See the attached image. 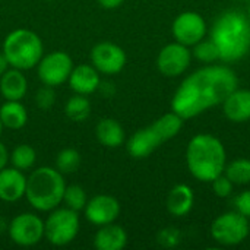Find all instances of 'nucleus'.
Listing matches in <instances>:
<instances>
[{"instance_id": "1", "label": "nucleus", "mask_w": 250, "mask_h": 250, "mask_svg": "<svg viewBox=\"0 0 250 250\" xmlns=\"http://www.w3.org/2000/svg\"><path fill=\"white\" fill-rule=\"evenodd\" d=\"M239 79L227 66H207L189 75L177 88L171 110L183 120L199 116L211 107L223 104L237 89Z\"/></svg>"}, {"instance_id": "2", "label": "nucleus", "mask_w": 250, "mask_h": 250, "mask_svg": "<svg viewBox=\"0 0 250 250\" xmlns=\"http://www.w3.org/2000/svg\"><path fill=\"white\" fill-rule=\"evenodd\" d=\"M211 40L220 51V60L234 63L250 51V21L243 12L221 13L211 29Z\"/></svg>"}, {"instance_id": "3", "label": "nucleus", "mask_w": 250, "mask_h": 250, "mask_svg": "<svg viewBox=\"0 0 250 250\" xmlns=\"http://www.w3.org/2000/svg\"><path fill=\"white\" fill-rule=\"evenodd\" d=\"M226 149L223 142L208 133L193 136L188 145L186 163L190 174L199 182L211 183L226 168Z\"/></svg>"}, {"instance_id": "4", "label": "nucleus", "mask_w": 250, "mask_h": 250, "mask_svg": "<svg viewBox=\"0 0 250 250\" xmlns=\"http://www.w3.org/2000/svg\"><path fill=\"white\" fill-rule=\"evenodd\" d=\"M64 189L63 174L56 167H40L26 177L25 198L34 209L50 212L63 202Z\"/></svg>"}, {"instance_id": "5", "label": "nucleus", "mask_w": 250, "mask_h": 250, "mask_svg": "<svg viewBox=\"0 0 250 250\" xmlns=\"http://www.w3.org/2000/svg\"><path fill=\"white\" fill-rule=\"evenodd\" d=\"M183 119L173 113H167L155 120L151 126L136 130L127 141V152L136 160L149 157L161 144L173 139L182 129Z\"/></svg>"}, {"instance_id": "6", "label": "nucleus", "mask_w": 250, "mask_h": 250, "mask_svg": "<svg viewBox=\"0 0 250 250\" xmlns=\"http://www.w3.org/2000/svg\"><path fill=\"white\" fill-rule=\"evenodd\" d=\"M3 54L10 67L29 70L38 64L42 57V41L31 29L16 28L9 32L3 41Z\"/></svg>"}, {"instance_id": "7", "label": "nucleus", "mask_w": 250, "mask_h": 250, "mask_svg": "<svg viewBox=\"0 0 250 250\" xmlns=\"http://www.w3.org/2000/svg\"><path fill=\"white\" fill-rule=\"evenodd\" d=\"M81 229L78 211L67 207L54 208L44 221V239L53 246H66L72 243Z\"/></svg>"}, {"instance_id": "8", "label": "nucleus", "mask_w": 250, "mask_h": 250, "mask_svg": "<svg viewBox=\"0 0 250 250\" xmlns=\"http://www.w3.org/2000/svg\"><path fill=\"white\" fill-rule=\"evenodd\" d=\"M250 231L248 218L237 211L226 212L214 220L211 226L212 239L223 246H236L242 243Z\"/></svg>"}, {"instance_id": "9", "label": "nucleus", "mask_w": 250, "mask_h": 250, "mask_svg": "<svg viewBox=\"0 0 250 250\" xmlns=\"http://www.w3.org/2000/svg\"><path fill=\"white\" fill-rule=\"evenodd\" d=\"M7 233L15 245L31 248L44 239V221L32 212H23L9 223Z\"/></svg>"}, {"instance_id": "10", "label": "nucleus", "mask_w": 250, "mask_h": 250, "mask_svg": "<svg viewBox=\"0 0 250 250\" xmlns=\"http://www.w3.org/2000/svg\"><path fill=\"white\" fill-rule=\"evenodd\" d=\"M73 69V60L66 51H51L42 56L37 64V73L42 85L59 86L69 79Z\"/></svg>"}, {"instance_id": "11", "label": "nucleus", "mask_w": 250, "mask_h": 250, "mask_svg": "<svg viewBox=\"0 0 250 250\" xmlns=\"http://www.w3.org/2000/svg\"><path fill=\"white\" fill-rule=\"evenodd\" d=\"M89 60H91V64L100 73L116 75L123 70L127 57H126L125 50L120 45L114 42L103 41L92 47L89 53Z\"/></svg>"}, {"instance_id": "12", "label": "nucleus", "mask_w": 250, "mask_h": 250, "mask_svg": "<svg viewBox=\"0 0 250 250\" xmlns=\"http://www.w3.org/2000/svg\"><path fill=\"white\" fill-rule=\"evenodd\" d=\"M192 53L189 51L188 45L180 42H171L163 47L157 57L158 70L168 78L180 76L190 64Z\"/></svg>"}, {"instance_id": "13", "label": "nucleus", "mask_w": 250, "mask_h": 250, "mask_svg": "<svg viewBox=\"0 0 250 250\" xmlns=\"http://www.w3.org/2000/svg\"><path fill=\"white\" fill-rule=\"evenodd\" d=\"M207 23L196 12H183L173 22V35L183 45H195L204 40Z\"/></svg>"}, {"instance_id": "14", "label": "nucleus", "mask_w": 250, "mask_h": 250, "mask_svg": "<svg viewBox=\"0 0 250 250\" xmlns=\"http://www.w3.org/2000/svg\"><path fill=\"white\" fill-rule=\"evenodd\" d=\"M83 212H85V218L91 224L101 227L114 223L117 220V217L120 215V204L114 196L97 195L88 199Z\"/></svg>"}, {"instance_id": "15", "label": "nucleus", "mask_w": 250, "mask_h": 250, "mask_svg": "<svg viewBox=\"0 0 250 250\" xmlns=\"http://www.w3.org/2000/svg\"><path fill=\"white\" fill-rule=\"evenodd\" d=\"M26 177L23 171L15 167H4L0 170V201L12 204L25 196Z\"/></svg>"}, {"instance_id": "16", "label": "nucleus", "mask_w": 250, "mask_h": 250, "mask_svg": "<svg viewBox=\"0 0 250 250\" xmlns=\"http://www.w3.org/2000/svg\"><path fill=\"white\" fill-rule=\"evenodd\" d=\"M67 82L75 94L89 95L98 91L101 79L100 72L92 64H79L73 66Z\"/></svg>"}, {"instance_id": "17", "label": "nucleus", "mask_w": 250, "mask_h": 250, "mask_svg": "<svg viewBox=\"0 0 250 250\" xmlns=\"http://www.w3.org/2000/svg\"><path fill=\"white\" fill-rule=\"evenodd\" d=\"M224 114L234 123H243L250 119V91L234 89L223 103Z\"/></svg>"}, {"instance_id": "18", "label": "nucleus", "mask_w": 250, "mask_h": 250, "mask_svg": "<svg viewBox=\"0 0 250 250\" xmlns=\"http://www.w3.org/2000/svg\"><path fill=\"white\" fill-rule=\"evenodd\" d=\"M126 245V230L114 223L101 226L94 236V248L97 250H122Z\"/></svg>"}, {"instance_id": "19", "label": "nucleus", "mask_w": 250, "mask_h": 250, "mask_svg": "<svg viewBox=\"0 0 250 250\" xmlns=\"http://www.w3.org/2000/svg\"><path fill=\"white\" fill-rule=\"evenodd\" d=\"M28 91V81L23 75V70L19 69H7L0 76V92L4 100L9 101H21Z\"/></svg>"}, {"instance_id": "20", "label": "nucleus", "mask_w": 250, "mask_h": 250, "mask_svg": "<svg viewBox=\"0 0 250 250\" xmlns=\"http://www.w3.org/2000/svg\"><path fill=\"white\" fill-rule=\"evenodd\" d=\"M95 136L105 148H119L125 144L126 135L123 126L111 117L101 119L95 127Z\"/></svg>"}, {"instance_id": "21", "label": "nucleus", "mask_w": 250, "mask_h": 250, "mask_svg": "<svg viewBox=\"0 0 250 250\" xmlns=\"http://www.w3.org/2000/svg\"><path fill=\"white\" fill-rule=\"evenodd\" d=\"M193 192L188 185L174 186L167 196V209L174 217H183L190 212L193 207Z\"/></svg>"}, {"instance_id": "22", "label": "nucleus", "mask_w": 250, "mask_h": 250, "mask_svg": "<svg viewBox=\"0 0 250 250\" xmlns=\"http://www.w3.org/2000/svg\"><path fill=\"white\" fill-rule=\"evenodd\" d=\"M0 120L4 127L18 130L22 129L28 122L26 108L22 105L21 101H9L6 100L4 104L0 107Z\"/></svg>"}, {"instance_id": "23", "label": "nucleus", "mask_w": 250, "mask_h": 250, "mask_svg": "<svg viewBox=\"0 0 250 250\" xmlns=\"http://www.w3.org/2000/svg\"><path fill=\"white\" fill-rule=\"evenodd\" d=\"M64 114L72 122H83L91 114V101L86 98V95L75 94L66 101Z\"/></svg>"}, {"instance_id": "24", "label": "nucleus", "mask_w": 250, "mask_h": 250, "mask_svg": "<svg viewBox=\"0 0 250 250\" xmlns=\"http://www.w3.org/2000/svg\"><path fill=\"white\" fill-rule=\"evenodd\" d=\"M9 160L12 163V167L21 171H28L34 167L37 161V152L31 145L21 144L12 151V154L9 155Z\"/></svg>"}, {"instance_id": "25", "label": "nucleus", "mask_w": 250, "mask_h": 250, "mask_svg": "<svg viewBox=\"0 0 250 250\" xmlns=\"http://www.w3.org/2000/svg\"><path fill=\"white\" fill-rule=\"evenodd\" d=\"M81 163H82V157L79 151L73 148H64L56 157V168L62 174L75 173L81 167Z\"/></svg>"}, {"instance_id": "26", "label": "nucleus", "mask_w": 250, "mask_h": 250, "mask_svg": "<svg viewBox=\"0 0 250 250\" xmlns=\"http://www.w3.org/2000/svg\"><path fill=\"white\" fill-rule=\"evenodd\" d=\"M224 173L233 185H248L250 183V160L240 158L231 161L229 166L226 164Z\"/></svg>"}, {"instance_id": "27", "label": "nucleus", "mask_w": 250, "mask_h": 250, "mask_svg": "<svg viewBox=\"0 0 250 250\" xmlns=\"http://www.w3.org/2000/svg\"><path fill=\"white\" fill-rule=\"evenodd\" d=\"M63 202L67 208L73 209V211H82L88 202V198H86V193L85 190L78 186V185H70V186H66L64 189V193H63Z\"/></svg>"}, {"instance_id": "28", "label": "nucleus", "mask_w": 250, "mask_h": 250, "mask_svg": "<svg viewBox=\"0 0 250 250\" xmlns=\"http://www.w3.org/2000/svg\"><path fill=\"white\" fill-rule=\"evenodd\" d=\"M193 54L196 59H199L201 62H205V63H212L217 59H220V51L212 40H207V41L201 40L198 44H195Z\"/></svg>"}, {"instance_id": "29", "label": "nucleus", "mask_w": 250, "mask_h": 250, "mask_svg": "<svg viewBox=\"0 0 250 250\" xmlns=\"http://www.w3.org/2000/svg\"><path fill=\"white\" fill-rule=\"evenodd\" d=\"M35 103L41 110H50L56 103V92L53 86L42 85L35 95Z\"/></svg>"}, {"instance_id": "30", "label": "nucleus", "mask_w": 250, "mask_h": 250, "mask_svg": "<svg viewBox=\"0 0 250 250\" xmlns=\"http://www.w3.org/2000/svg\"><path fill=\"white\" fill-rule=\"evenodd\" d=\"M157 240L163 248H174L180 242V231L173 227L164 229L158 233Z\"/></svg>"}, {"instance_id": "31", "label": "nucleus", "mask_w": 250, "mask_h": 250, "mask_svg": "<svg viewBox=\"0 0 250 250\" xmlns=\"http://www.w3.org/2000/svg\"><path fill=\"white\" fill-rule=\"evenodd\" d=\"M211 183H212V190H214V193L218 198H227L233 192V183H231V180L227 176L220 174Z\"/></svg>"}, {"instance_id": "32", "label": "nucleus", "mask_w": 250, "mask_h": 250, "mask_svg": "<svg viewBox=\"0 0 250 250\" xmlns=\"http://www.w3.org/2000/svg\"><path fill=\"white\" fill-rule=\"evenodd\" d=\"M234 208L239 214L250 218V190H245L240 195H237L233 201Z\"/></svg>"}, {"instance_id": "33", "label": "nucleus", "mask_w": 250, "mask_h": 250, "mask_svg": "<svg viewBox=\"0 0 250 250\" xmlns=\"http://www.w3.org/2000/svg\"><path fill=\"white\" fill-rule=\"evenodd\" d=\"M98 91H101L105 97H110L114 94V85L111 82H100Z\"/></svg>"}, {"instance_id": "34", "label": "nucleus", "mask_w": 250, "mask_h": 250, "mask_svg": "<svg viewBox=\"0 0 250 250\" xmlns=\"http://www.w3.org/2000/svg\"><path fill=\"white\" fill-rule=\"evenodd\" d=\"M125 0H98V3L104 7V9H116L120 4H123Z\"/></svg>"}, {"instance_id": "35", "label": "nucleus", "mask_w": 250, "mask_h": 250, "mask_svg": "<svg viewBox=\"0 0 250 250\" xmlns=\"http://www.w3.org/2000/svg\"><path fill=\"white\" fill-rule=\"evenodd\" d=\"M9 161V152H7V148L0 142V170L6 167Z\"/></svg>"}, {"instance_id": "36", "label": "nucleus", "mask_w": 250, "mask_h": 250, "mask_svg": "<svg viewBox=\"0 0 250 250\" xmlns=\"http://www.w3.org/2000/svg\"><path fill=\"white\" fill-rule=\"evenodd\" d=\"M9 69V62H7V59L4 57V54H3V51L0 53V76L6 72Z\"/></svg>"}, {"instance_id": "37", "label": "nucleus", "mask_w": 250, "mask_h": 250, "mask_svg": "<svg viewBox=\"0 0 250 250\" xmlns=\"http://www.w3.org/2000/svg\"><path fill=\"white\" fill-rule=\"evenodd\" d=\"M7 229H9V224L6 223V220H4V218H1V217H0V234L6 233V231H7Z\"/></svg>"}, {"instance_id": "38", "label": "nucleus", "mask_w": 250, "mask_h": 250, "mask_svg": "<svg viewBox=\"0 0 250 250\" xmlns=\"http://www.w3.org/2000/svg\"><path fill=\"white\" fill-rule=\"evenodd\" d=\"M3 127H4V126H3V123H1V120H0V136H1V132H3Z\"/></svg>"}, {"instance_id": "39", "label": "nucleus", "mask_w": 250, "mask_h": 250, "mask_svg": "<svg viewBox=\"0 0 250 250\" xmlns=\"http://www.w3.org/2000/svg\"><path fill=\"white\" fill-rule=\"evenodd\" d=\"M249 21H250V7H249Z\"/></svg>"}, {"instance_id": "40", "label": "nucleus", "mask_w": 250, "mask_h": 250, "mask_svg": "<svg viewBox=\"0 0 250 250\" xmlns=\"http://www.w3.org/2000/svg\"><path fill=\"white\" fill-rule=\"evenodd\" d=\"M48 1H50V0H48Z\"/></svg>"}]
</instances>
